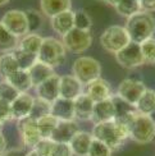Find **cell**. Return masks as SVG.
<instances>
[{
    "label": "cell",
    "instance_id": "cell-28",
    "mask_svg": "<svg viewBox=\"0 0 155 156\" xmlns=\"http://www.w3.org/2000/svg\"><path fill=\"white\" fill-rule=\"evenodd\" d=\"M19 68H18V64L14 55H13V51L12 53H5L0 55V76L6 78L8 76H10L12 73L17 72Z\"/></svg>",
    "mask_w": 155,
    "mask_h": 156
},
{
    "label": "cell",
    "instance_id": "cell-22",
    "mask_svg": "<svg viewBox=\"0 0 155 156\" xmlns=\"http://www.w3.org/2000/svg\"><path fill=\"white\" fill-rule=\"evenodd\" d=\"M27 72H28L30 78H31L32 87H37L38 84H41L42 82L49 80L51 76L55 74L54 68H51V67H49L46 64H44L38 60L27 70Z\"/></svg>",
    "mask_w": 155,
    "mask_h": 156
},
{
    "label": "cell",
    "instance_id": "cell-13",
    "mask_svg": "<svg viewBox=\"0 0 155 156\" xmlns=\"http://www.w3.org/2000/svg\"><path fill=\"white\" fill-rule=\"evenodd\" d=\"M59 80H60V76H58L55 73L49 80L42 82L41 84H38L37 87H35L38 99L50 104L55 101L59 97Z\"/></svg>",
    "mask_w": 155,
    "mask_h": 156
},
{
    "label": "cell",
    "instance_id": "cell-37",
    "mask_svg": "<svg viewBox=\"0 0 155 156\" xmlns=\"http://www.w3.org/2000/svg\"><path fill=\"white\" fill-rule=\"evenodd\" d=\"M112 154H113V150L110 147L94 138L91 142V146H90L87 156H112Z\"/></svg>",
    "mask_w": 155,
    "mask_h": 156
},
{
    "label": "cell",
    "instance_id": "cell-31",
    "mask_svg": "<svg viewBox=\"0 0 155 156\" xmlns=\"http://www.w3.org/2000/svg\"><path fill=\"white\" fill-rule=\"evenodd\" d=\"M112 101L114 104V109H115V118H121V116H127L130 114L136 113V109L133 105L128 104L127 101L122 100L119 96L113 95L112 96Z\"/></svg>",
    "mask_w": 155,
    "mask_h": 156
},
{
    "label": "cell",
    "instance_id": "cell-43",
    "mask_svg": "<svg viewBox=\"0 0 155 156\" xmlns=\"http://www.w3.org/2000/svg\"><path fill=\"white\" fill-rule=\"evenodd\" d=\"M5 151H6V140L4 134L0 132V155H3Z\"/></svg>",
    "mask_w": 155,
    "mask_h": 156
},
{
    "label": "cell",
    "instance_id": "cell-26",
    "mask_svg": "<svg viewBox=\"0 0 155 156\" xmlns=\"http://www.w3.org/2000/svg\"><path fill=\"white\" fill-rule=\"evenodd\" d=\"M18 38L10 35L0 22V53H12L18 48Z\"/></svg>",
    "mask_w": 155,
    "mask_h": 156
},
{
    "label": "cell",
    "instance_id": "cell-19",
    "mask_svg": "<svg viewBox=\"0 0 155 156\" xmlns=\"http://www.w3.org/2000/svg\"><path fill=\"white\" fill-rule=\"evenodd\" d=\"M115 118V109L114 104L112 101V97L108 100L95 102L91 120L94 123H103V122H110Z\"/></svg>",
    "mask_w": 155,
    "mask_h": 156
},
{
    "label": "cell",
    "instance_id": "cell-10",
    "mask_svg": "<svg viewBox=\"0 0 155 156\" xmlns=\"http://www.w3.org/2000/svg\"><path fill=\"white\" fill-rule=\"evenodd\" d=\"M18 132L21 134L23 145L30 150H34L36 145L42 140L40 132H38L37 123L31 116L18 120Z\"/></svg>",
    "mask_w": 155,
    "mask_h": 156
},
{
    "label": "cell",
    "instance_id": "cell-35",
    "mask_svg": "<svg viewBox=\"0 0 155 156\" xmlns=\"http://www.w3.org/2000/svg\"><path fill=\"white\" fill-rule=\"evenodd\" d=\"M26 17H27V23H28V34H37V31L41 28L42 24L41 13L35 9H30L26 10Z\"/></svg>",
    "mask_w": 155,
    "mask_h": 156
},
{
    "label": "cell",
    "instance_id": "cell-17",
    "mask_svg": "<svg viewBox=\"0 0 155 156\" xmlns=\"http://www.w3.org/2000/svg\"><path fill=\"white\" fill-rule=\"evenodd\" d=\"M50 24L55 34L63 37L72 28H74V12L67 10V12H63L54 17H51Z\"/></svg>",
    "mask_w": 155,
    "mask_h": 156
},
{
    "label": "cell",
    "instance_id": "cell-6",
    "mask_svg": "<svg viewBox=\"0 0 155 156\" xmlns=\"http://www.w3.org/2000/svg\"><path fill=\"white\" fill-rule=\"evenodd\" d=\"M62 44L66 51L72 54H81L88 50L92 45V35L90 31L72 28L62 37Z\"/></svg>",
    "mask_w": 155,
    "mask_h": 156
},
{
    "label": "cell",
    "instance_id": "cell-32",
    "mask_svg": "<svg viewBox=\"0 0 155 156\" xmlns=\"http://www.w3.org/2000/svg\"><path fill=\"white\" fill-rule=\"evenodd\" d=\"M48 114H50V102H46V101L36 97L34 100V105H32L30 116L32 119L37 120V119H40Z\"/></svg>",
    "mask_w": 155,
    "mask_h": 156
},
{
    "label": "cell",
    "instance_id": "cell-24",
    "mask_svg": "<svg viewBox=\"0 0 155 156\" xmlns=\"http://www.w3.org/2000/svg\"><path fill=\"white\" fill-rule=\"evenodd\" d=\"M135 109L137 113L145 115H151L153 113H155V91L146 88L140 100L136 102Z\"/></svg>",
    "mask_w": 155,
    "mask_h": 156
},
{
    "label": "cell",
    "instance_id": "cell-30",
    "mask_svg": "<svg viewBox=\"0 0 155 156\" xmlns=\"http://www.w3.org/2000/svg\"><path fill=\"white\" fill-rule=\"evenodd\" d=\"M114 9L117 10L119 16L126 17V18H130L136 14V13L141 12L139 0H121V3Z\"/></svg>",
    "mask_w": 155,
    "mask_h": 156
},
{
    "label": "cell",
    "instance_id": "cell-5",
    "mask_svg": "<svg viewBox=\"0 0 155 156\" xmlns=\"http://www.w3.org/2000/svg\"><path fill=\"white\" fill-rule=\"evenodd\" d=\"M72 73L83 86L101 77V64L91 56H80L73 62Z\"/></svg>",
    "mask_w": 155,
    "mask_h": 156
},
{
    "label": "cell",
    "instance_id": "cell-48",
    "mask_svg": "<svg viewBox=\"0 0 155 156\" xmlns=\"http://www.w3.org/2000/svg\"><path fill=\"white\" fill-rule=\"evenodd\" d=\"M154 64H155V62H154Z\"/></svg>",
    "mask_w": 155,
    "mask_h": 156
},
{
    "label": "cell",
    "instance_id": "cell-29",
    "mask_svg": "<svg viewBox=\"0 0 155 156\" xmlns=\"http://www.w3.org/2000/svg\"><path fill=\"white\" fill-rule=\"evenodd\" d=\"M13 55H14L16 60H17L18 68L22 70H28L37 62V55L27 53V51H23L18 48L13 51Z\"/></svg>",
    "mask_w": 155,
    "mask_h": 156
},
{
    "label": "cell",
    "instance_id": "cell-36",
    "mask_svg": "<svg viewBox=\"0 0 155 156\" xmlns=\"http://www.w3.org/2000/svg\"><path fill=\"white\" fill-rule=\"evenodd\" d=\"M19 95L18 91L9 84L5 80L0 82V100L6 101V102H13L16 100V97Z\"/></svg>",
    "mask_w": 155,
    "mask_h": 156
},
{
    "label": "cell",
    "instance_id": "cell-45",
    "mask_svg": "<svg viewBox=\"0 0 155 156\" xmlns=\"http://www.w3.org/2000/svg\"><path fill=\"white\" fill-rule=\"evenodd\" d=\"M26 156H41L40 154H37L35 150H30L27 154H26Z\"/></svg>",
    "mask_w": 155,
    "mask_h": 156
},
{
    "label": "cell",
    "instance_id": "cell-23",
    "mask_svg": "<svg viewBox=\"0 0 155 156\" xmlns=\"http://www.w3.org/2000/svg\"><path fill=\"white\" fill-rule=\"evenodd\" d=\"M4 80L9 84H12L19 94L28 92V91L32 88V82H31V78H30V74H28L27 70L18 69L17 72L12 73L10 76L4 78Z\"/></svg>",
    "mask_w": 155,
    "mask_h": 156
},
{
    "label": "cell",
    "instance_id": "cell-21",
    "mask_svg": "<svg viewBox=\"0 0 155 156\" xmlns=\"http://www.w3.org/2000/svg\"><path fill=\"white\" fill-rule=\"evenodd\" d=\"M40 9L49 18L59 13L72 10V0H40Z\"/></svg>",
    "mask_w": 155,
    "mask_h": 156
},
{
    "label": "cell",
    "instance_id": "cell-39",
    "mask_svg": "<svg viewBox=\"0 0 155 156\" xmlns=\"http://www.w3.org/2000/svg\"><path fill=\"white\" fill-rule=\"evenodd\" d=\"M9 120H13L10 102L0 100V122L5 123V122H9Z\"/></svg>",
    "mask_w": 155,
    "mask_h": 156
},
{
    "label": "cell",
    "instance_id": "cell-33",
    "mask_svg": "<svg viewBox=\"0 0 155 156\" xmlns=\"http://www.w3.org/2000/svg\"><path fill=\"white\" fill-rule=\"evenodd\" d=\"M140 49H141V54H142L144 62L154 64L155 62V37H150L145 40L144 42L140 44Z\"/></svg>",
    "mask_w": 155,
    "mask_h": 156
},
{
    "label": "cell",
    "instance_id": "cell-7",
    "mask_svg": "<svg viewBox=\"0 0 155 156\" xmlns=\"http://www.w3.org/2000/svg\"><path fill=\"white\" fill-rule=\"evenodd\" d=\"M0 22L4 26V28L10 35L17 37L18 40L28 34L27 17H26V12L23 10L12 9V10L5 12L3 18L0 19Z\"/></svg>",
    "mask_w": 155,
    "mask_h": 156
},
{
    "label": "cell",
    "instance_id": "cell-47",
    "mask_svg": "<svg viewBox=\"0 0 155 156\" xmlns=\"http://www.w3.org/2000/svg\"><path fill=\"white\" fill-rule=\"evenodd\" d=\"M3 126H4V123L0 122V132H2V129H3Z\"/></svg>",
    "mask_w": 155,
    "mask_h": 156
},
{
    "label": "cell",
    "instance_id": "cell-27",
    "mask_svg": "<svg viewBox=\"0 0 155 156\" xmlns=\"http://www.w3.org/2000/svg\"><path fill=\"white\" fill-rule=\"evenodd\" d=\"M58 122L59 120H58L56 118H54L51 114H48V115H45V116H42V118L36 120L41 138H50L51 137V134H53Z\"/></svg>",
    "mask_w": 155,
    "mask_h": 156
},
{
    "label": "cell",
    "instance_id": "cell-3",
    "mask_svg": "<svg viewBox=\"0 0 155 156\" xmlns=\"http://www.w3.org/2000/svg\"><path fill=\"white\" fill-rule=\"evenodd\" d=\"M67 51L60 40L55 37H45L37 53V60L46 66L55 68L66 62Z\"/></svg>",
    "mask_w": 155,
    "mask_h": 156
},
{
    "label": "cell",
    "instance_id": "cell-11",
    "mask_svg": "<svg viewBox=\"0 0 155 156\" xmlns=\"http://www.w3.org/2000/svg\"><path fill=\"white\" fill-rule=\"evenodd\" d=\"M85 91V86L73 74H64L59 80V97L66 100H76Z\"/></svg>",
    "mask_w": 155,
    "mask_h": 156
},
{
    "label": "cell",
    "instance_id": "cell-41",
    "mask_svg": "<svg viewBox=\"0 0 155 156\" xmlns=\"http://www.w3.org/2000/svg\"><path fill=\"white\" fill-rule=\"evenodd\" d=\"M141 12L151 13L155 10V0H139Z\"/></svg>",
    "mask_w": 155,
    "mask_h": 156
},
{
    "label": "cell",
    "instance_id": "cell-25",
    "mask_svg": "<svg viewBox=\"0 0 155 156\" xmlns=\"http://www.w3.org/2000/svg\"><path fill=\"white\" fill-rule=\"evenodd\" d=\"M42 40H44V37H41L38 34H27L22 38H19L18 49L37 55L38 50H40V48H41Z\"/></svg>",
    "mask_w": 155,
    "mask_h": 156
},
{
    "label": "cell",
    "instance_id": "cell-4",
    "mask_svg": "<svg viewBox=\"0 0 155 156\" xmlns=\"http://www.w3.org/2000/svg\"><path fill=\"white\" fill-rule=\"evenodd\" d=\"M130 42L131 38L127 30L124 28V26L119 24L109 26L100 36V44L103 49H105L112 54H117L118 51L124 49Z\"/></svg>",
    "mask_w": 155,
    "mask_h": 156
},
{
    "label": "cell",
    "instance_id": "cell-49",
    "mask_svg": "<svg viewBox=\"0 0 155 156\" xmlns=\"http://www.w3.org/2000/svg\"><path fill=\"white\" fill-rule=\"evenodd\" d=\"M101 2H103V0H101Z\"/></svg>",
    "mask_w": 155,
    "mask_h": 156
},
{
    "label": "cell",
    "instance_id": "cell-18",
    "mask_svg": "<svg viewBox=\"0 0 155 156\" xmlns=\"http://www.w3.org/2000/svg\"><path fill=\"white\" fill-rule=\"evenodd\" d=\"M92 140L94 138H92L91 133L85 132V131H78L72 137V140L69 141L68 146H69L70 151H72L73 155H76V156H87Z\"/></svg>",
    "mask_w": 155,
    "mask_h": 156
},
{
    "label": "cell",
    "instance_id": "cell-2",
    "mask_svg": "<svg viewBox=\"0 0 155 156\" xmlns=\"http://www.w3.org/2000/svg\"><path fill=\"white\" fill-rule=\"evenodd\" d=\"M130 138L140 145L150 144L155 140V120L150 115L135 113L130 120Z\"/></svg>",
    "mask_w": 155,
    "mask_h": 156
},
{
    "label": "cell",
    "instance_id": "cell-42",
    "mask_svg": "<svg viewBox=\"0 0 155 156\" xmlns=\"http://www.w3.org/2000/svg\"><path fill=\"white\" fill-rule=\"evenodd\" d=\"M0 156H26V154L22 150H19V148H12V150H6Z\"/></svg>",
    "mask_w": 155,
    "mask_h": 156
},
{
    "label": "cell",
    "instance_id": "cell-15",
    "mask_svg": "<svg viewBox=\"0 0 155 156\" xmlns=\"http://www.w3.org/2000/svg\"><path fill=\"white\" fill-rule=\"evenodd\" d=\"M34 100H35V97L31 96L28 92L19 94L16 97V100L10 104L13 119L21 120L23 118H27V116H30L32 105H34Z\"/></svg>",
    "mask_w": 155,
    "mask_h": 156
},
{
    "label": "cell",
    "instance_id": "cell-38",
    "mask_svg": "<svg viewBox=\"0 0 155 156\" xmlns=\"http://www.w3.org/2000/svg\"><path fill=\"white\" fill-rule=\"evenodd\" d=\"M56 142H54L51 138H42L38 144L36 145V147L34 150L40 154L41 156H53L55 148H56Z\"/></svg>",
    "mask_w": 155,
    "mask_h": 156
},
{
    "label": "cell",
    "instance_id": "cell-20",
    "mask_svg": "<svg viewBox=\"0 0 155 156\" xmlns=\"http://www.w3.org/2000/svg\"><path fill=\"white\" fill-rule=\"evenodd\" d=\"M94 101L83 92L76 100H73L74 106V118L80 120H91L92 110H94Z\"/></svg>",
    "mask_w": 155,
    "mask_h": 156
},
{
    "label": "cell",
    "instance_id": "cell-40",
    "mask_svg": "<svg viewBox=\"0 0 155 156\" xmlns=\"http://www.w3.org/2000/svg\"><path fill=\"white\" fill-rule=\"evenodd\" d=\"M53 156H73V154L67 144H58Z\"/></svg>",
    "mask_w": 155,
    "mask_h": 156
},
{
    "label": "cell",
    "instance_id": "cell-34",
    "mask_svg": "<svg viewBox=\"0 0 155 156\" xmlns=\"http://www.w3.org/2000/svg\"><path fill=\"white\" fill-rule=\"evenodd\" d=\"M92 26V21L90 14L83 10V9H78L74 12V28H78L82 31H90Z\"/></svg>",
    "mask_w": 155,
    "mask_h": 156
},
{
    "label": "cell",
    "instance_id": "cell-46",
    "mask_svg": "<svg viewBox=\"0 0 155 156\" xmlns=\"http://www.w3.org/2000/svg\"><path fill=\"white\" fill-rule=\"evenodd\" d=\"M10 2V0H0V8H2V6H4V5H6Z\"/></svg>",
    "mask_w": 155,
    "mask_h": 156
},
{
    "label": "cell",
    "instance_id": "cell-16",
    "mask_svg": "<svg viewBox=\"0 0 155 156\" xmlns=\"http://www.w3.org/2000/svg\"><path fill=\"white\" fill-rule=\"evenodd\" d=\"M50 114L56 118L59 122L62 120H74V106L72 100H66L58 97L55 101L50 104Z\"/></svg>",
    "mask_w": 155,
    "mask_h": 156
},
{
    "label": "cell",
    "instance_id": "cell-1",
    "mask_svg": "<svg viewBox=\"0 0 155 156\" xmlns=\"http://www.w3.org/2000/svg\"><path fill=\"white\" fill-rule=\"evenodd\" d=\"M124 28L130 35L131 42L141 44L155 34V17L151 13L139 12L135 16L127 18Z\"/></svg>",
    "mask_w": 155,
    "mask_h": 156
},
{
    "label": "cell",
    "instance_id": "cell-12",
    "mask_svg": "<svg viewBox=\"0 0 155 156\" xmlns=\"http://www.w3.org/2000/svg\"><path fill=\"white\" fill-rule=\"evenodd\" d=\"M90 99L94 102H100L110 99L113 96L112 94V87L109 84L108 81H105L104 78H98V80L92 81L91 83H88L85 86V91H83Z\"/></svg>",
    "mask_w": 155,
    "mask_h": 156
},
{
    "label": "cell",
    "instance_id": "cell-9",
    "mask_svg": "<svg viewBox=\"0 0 155 156\" xmlns=\"http://www.w3.org/2000/svg\"><path fill=\"white\" fill-rule=\"evenodd\" d=\"M114 55H115L117 63L122 68H126V69H135L145 64L142 54H141L140 45L135 42H130L124 49H122Z\"/></svg>",
    "mask_w": 155,
    "mask_h": 156
},
{
    "label": "cell",
    "instance_id": "cell-8",
    "mask_svg": "<svg viewBox=\"0 0 155 156\" xmlns=\"http://www.w3.org/2000/svg\"><path fill=\"white\" fill-rule=\"evenodd\" d=\"M146 86L142 81L136 80V78H126L123 80L117 88V96H119L122 100L127 101L131 105H136V102L140 100V97L146 91Z\"/></svg>",
    "mask_w": 155,
    "mask_h": 156
},
{
    "label": "cell",
    "instance_id": "cell-14",
    "mask_svg": "<svg viewBox=\"0 0 155 156\" xmlns=\"http://www.w3.org/2000/svg\"><path fill=\"white\" fill-rule=\"evenodd\" d=\"M80 131L78 124L76 120H62L58 122V124L51 134V140L56 144H69L73 136Z\"/></svg>",
    "mask_w": 155,
    "mask_h": 156
},
{
    "label": "cell",
    "instance_id": "cell-44",
    "mask_svg": "<svg viewBox=\"0 0 155 156\" xmlns=\"http://www.w3.org/2000/svg\"><path fill=\"white\" fill-rule=\"evenodd\" d=\"M105 4H108V5H110V6H113V8H115L119 3H121V0H103Z\"/></svg>",
    "mask_w": 155,
    "mask_h": 156
}]
</instances>
